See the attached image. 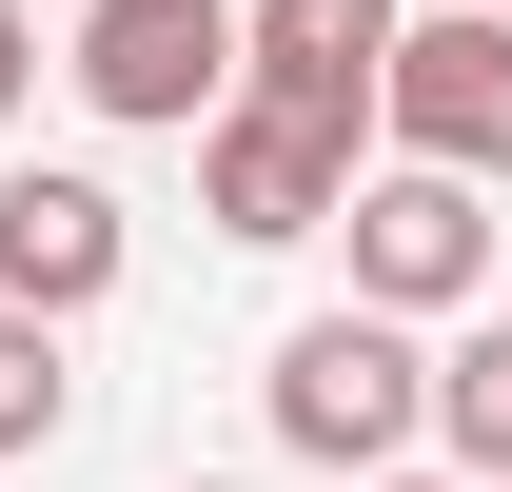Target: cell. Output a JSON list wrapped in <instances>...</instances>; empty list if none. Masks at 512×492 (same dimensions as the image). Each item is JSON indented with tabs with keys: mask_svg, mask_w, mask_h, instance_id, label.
Here are the masks:
<instances>
[{
	"mask_svg": "<svg viewBox=\"0 0 512 492\" xmlns=\"http://www.w3.org/2000/svg\"><path fill=\"white\" fill-rule=\"evenodd\" d=\"M434 433V355H414V315H296L276 335V453H316V473H394Z\"/></svg>",
	"mask_w": 512,
	"mask_h": 492,
	"instance_id": "cell-1",
	"label": "cell"
},
{
	"mask_svg": "<svg viewBox=\"0 0 512 492\" xmlns=\"http://www.w3.org/2000/svg\"><path fill=\"white\" fill-rule=\"evenodd\" d=\"M335 197H355V119H296V99H217L197 119V217L237 256H296V237H335Z\"/></svg>",
	"mask_w": 512,
	"mask_h": 492,
	"instance_id": "cell-2",
	"label": "cell"
},
{
	"mask_svg": "<svg viewBox=\"0 0 512 492\" xmlns=\"http://www.w3.org/2000/svg\"><path fill=\"white\" fill-rule=\"evenodd\" d=\"M335 237H355V296L375 315H473L493 296V178H453V158H375L335 197Z\"/></svg>",
	"mask_w": 512,
	"mask_h": 492,
	"instance_id": "cell-3",
	"label": "cell"
},
{
	"mask_svg": "<svg viewBox=\"0 0 512 492\" xmlns=\"http://www.w3.org/2000/svg\"><path fill=\"white\" fill-rule=\"evenodd\" d=\"M79 99L119 138H197L217 99H237V0H79Z\"/></svg>",
	"mask_w": 512,
	"mask_h": 492,
	"instance_id": "cell-4",
	"label": "cell"
},
{
	"mask_svg": "<svg viewBox=\"0 0 512 492\" xmlns=\"http://www.w3.org/2000/svg\"><path fill=\"white\" fill-rule=\"evenodd\" d=\"M394 158H453V178H512V0H453V20H394L375 79Z\"/></svg>",
	"mask_w": 512,
	"mask_h": 492,
	"instance_id": "cell-5",
	"label": "cell"
},
{
	"mask_svg": "<svg viewBox=\"0 0 512 492\" xmlns=\"http://www.w3.org/2000/svg\"><path fill=\"white\" fill-rule=\"evenodd\" d=\"M237 79H256V99H296V119H355V138H375L394 0H237Z\"/></svg>",
	"mask_w": 512,
	"mask_h": 492,
	"instance_id": "cell-6",
	"label": "cell"
},
{
	"mask_svg": "<svg viewBox=\"0 0 512 492\" xmlns=\"http://www.w3.org/2000/svg\"><path fill=\"white\" fill-rule=\"evenodd\" d=\"M119 256H138V217H119L99 178H60V158H20V178H0V296L99 315V296H119Z\"/></svg>",
	"mask_w": 512,
	"mask_h": 492,
	"instance_id": "cell-7",
	"label": "cell"
},
{
	"mask_svg": "<svg viewBox=\"0 0 512 492\" xmlns=\"http://www.w3.org/2000/svg\"><path fill=\"white\" fill-rule=\"evenodd\" d=\"M434 433H453L473 492H512V315H473V335L434 355Z\"/></svg>",
	"mask_w": 512,
	"mask_h": 492,
	"instance_id": "cell-8",
	"label": "cell"
},
{
	"mask_svg": "<svg viewBox=\"0 0 512 492\" xmlns=\"http://www.w3.org/2000/svg\"><path fill=\"white\" fill-rule=\"evenodd\" d=\"M79 433V374H60V315L0 296V453H60Z\"/></svg>",
	"mask_w": 512,
	"mask_h": 492,
	"instance_id": "cell-9",
	"label": "cell"
},
{
	"mask_svg": "<svg viewBox=\"0 0 512 492\" xmlns=\"http://www.w3.org/2000/svg\"><path fill=\"white\" fill-rule=\"evenodd\" d=\"M20 99H40V20L0 0V119H20Z\"/></svg>",
	"mask_w": 512,
	"mask_h": 492,
	"instance_id": "cell-10",
	"label": "cell"
},
{
	"mask_svg": "<svg viewBox=\"0 0 512 492\" xmlns=\"http://www.w3.org/2000/svg\"><path fill=\"white\" fill-rule=\"evenodd\" d=\"M355 492H473V473H355Z\"/></svg>",
	"mask_w": 512,
	"mask_h": 492,
	"instance_id": "cell-11",
	"label": "cell"
},
{
	"mask_svg": "<svg viewBox=\"0 0 512 492\" xmlns=\"http://www.w3.org/2000/svg\"><path fill=\"white\" fill-rule=\"evenodd\" d=\"M197 492H237V473H197Z\"/></svg>",
	"mask_w": 512,
	"mask_h": 492,
	"instance_id": "cell-12",
	"label": "cell"
}]
</instances>
